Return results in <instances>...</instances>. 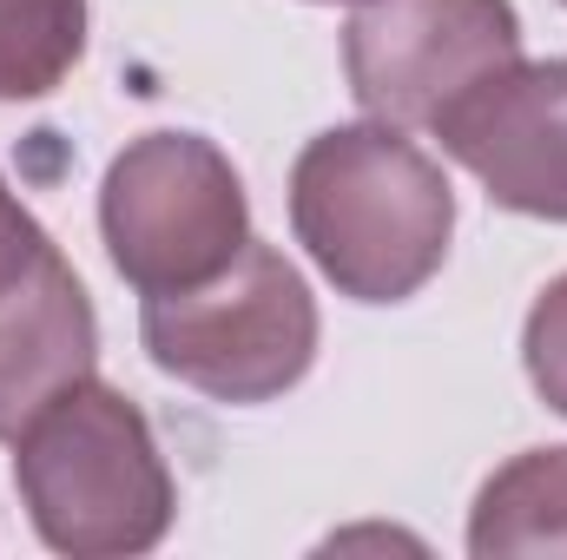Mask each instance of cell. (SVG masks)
Wrapping results in <instances>:
<instances>
[{"label": "cell", "instance_id": "obj_12", "mask_svg": "<svg viewBox=\"0 0 567 560\" xmlns=\"http://www.w3.org/2000/svg\"><path fill=\"white\" fill-rule=\"evenodd\" d=\"M323 7H337V0H323ZM350 7H363V0H350Z\"/></svg>", "mask_w": 567, "mask_h": 560}, {"label": "cell", "instance_id": "obj_8", "mask_svg": "<svg viewBox=\"0 0 567 560\" xmlns=\"http://www.w3.org/2000/svg\"><path fill=\"white\" fill-rule=\"evenodd\" d=\"M468 554L475 560H535L567 554V442L522 448L502 462L475 508H468Z\"/></svg>", "mask_w": 567, "mask_h": 560}, {"label": "cell", "instance_id": "obj_4", "mask_svg": "<svg viewBox=\"0 0 567 560\" xmlns=\"http://www.w3.org/2000/svg\"><path fill=\"white\" fill-rule=\"evenodd\" d=\"M100 238L140 297L192 290L251 245L245 178L205 133H140L100 178Z\"/></svg>", "mask_w": 567, "mask_h": 560}, {"label": "cell", "instance_id": "obj_7", "mask_svg": "<svg viewBox=\"0 0 567 560\" xmlns=\"http://www.w3.org/2000/svg\"><path fill=\"white\" fill-rule=\"evenodd\" d=\"M100 370V317L80 271L53 251L0 297V442H13L60 390Z\"/></svg>", "mask_w": 567, "mask_h": 560}, {"label": "cell", "instance_id": "obj_3", "mask_svg": "<svg viewBox=\"0 0 567 560\" xmlns=\"http://www.w3.org/2000/svg\"><path fill=\"white\" fill-rule=\"evenodd\" d=\"M317 297L278 245L251 238L218 278L145 297L140 343L172 383L251 409L297 390L317 363Z\"/></svg>", "mask_w": 567, "mask_h": 560}, {"label": "cell", "instance_id": "obj_10", "mask_svg": "<svg viewBox=\"0 0 567 560\" xmlns=\"http://www.w3.org/2000/svg\"><path fill=\"white\" fill-rule=\"evenodd\" d=\"M522 363H528L535 396H542L555 416H567V271L528 303V323H522Z\"/></svg>", "mask_w": 567, "mask_h": 560}, {"label": "cell", "instance_id": "obj_13", "mask_svg": "<svg viewBox=\"0 0 567 560\" xmlns=\"http://www.w3.org/2000/svg\"><path fill=\"white\" fill-rule=\"evenodd\" d=\"M561 7H567V0H561Z\"/></svg>", "mask_w": 567, "mask_h": 560}, {"label": "cell", "instance_id": "obj_9", "mask_svg": "<svg viewBox=\"0 0 567 560\" xmlns=\"http://www.w3.org/2000/svg\"><path fill=\"white\" fill-rule=\"evenodd\" d=\"M86 0H0V106L47 100L86 53Z\"/></svg>", "mask_w": 567, "mask_h": 560}, {"label": "cell", "instance_id": "obj_5", "mask_svg": "<svg viewBox=\"0 0 567 560\" xmlns=\"http://www.w3.org/2000/svg\"><path fill=\"white\" fill-rule=\"evenodd\" d=\"M522 60L515 0H363L343 27V73L370 120L435 133L482 80Z\"/></svg>", "mask_w": 567, "mask_h": 560}, {"label": "cell", "instance_id": "obj_11", "mask_svg": "<svg viewBox=\"0 0 567 560\" xmlns=\"http://www.w3.org/2000/svg\"><path fill=\"white\" fill-rule=\"evenodd\" d=\"M53 251H60V245L47 238V225H40L27 205H20V191L0 178V297H7L13 283L33 278V271H40Z\"/></svg>", "mask_w": 567, "mask_h": 560}, {"label": "cell", "instance_id": "obj_2", "mask_svg": "<svg viewBox=\"0 0 567 560\" xmlns=\"http://www.w3.org/2000/svg\"><path fill=\"white\" fill-rule=\"evenodd\" d=\"M13 495L33 535L66 560H133L172 535L178 481L145 409L86 376L13 435Z\"/></svg>", "mask_w": 567, "mask_h": 560}, {"label": "cell", "instance_id": "obj_6", "mask_svg": "<svg viewBox=\"0 0 567 560\" xmlns=\"http://www.w3.org/2000/svg\"><path fill=\"white\" fill-rule=\"evenodd\" d=\"M435 139L488 205L567 225V53L502 66L435 120Z\"/></svg>", "mask_w": 567, "mask_h": 560}, {"label": "cell", "instance_id": "obj_1", "mask_svg": "<svg viewBox=\"0 0 567 560\" xmlns=\"http://www.w3.org/2000/svg\"><path fill=\"white\" fill-rule=\"evenodd\" d=\"M290 231L350 303L416 297L455 238V191L403 126H330L290 165Z\"/></svg>", "mask_w": 567, "mask_h": 560}]
</instances>
